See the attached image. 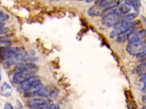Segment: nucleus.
Instances as JSON below:
<instances>
[{
	"label": "nucleus",
	"mask_w": 146,
	"mask_h": 109,
	"mask_svg": "<svg viewBox=\"0 0 146 109\" xmlns=\"http://www.w3.org/2000/svg\"><path fill=\"white\" fill-rule=\"evenodd\" d=\"M141 90H142V91H143V93H144L145 94H146V83H145V84H144V86L143 87Z\"/></svg>",
	"instance_id": "5701e85b"
},
{
	"label": "nucleus",
	"mask_w": 146,
	"mask_h": 109,
	"mask_svg": "<svg viewBox=\"0 0 146 109\" xmlns=\"http://www.w3.org/2000/svg\"><path fill=\"white\" fill-rule=\"evenodd\" d=\"M141 19L143 20L144 23H145L146 24V19H145V18L144 16L141 15Z\"/></svg>",
	"instance_id": "393cba45"
},
{
	"label": "nucleus",
	"mask_w": 146,
	"mask_h": 109,
	"mask_svg": "<svg viewBox=\"0 0 146 109\" xmlns=\"http://www.w3.org/2000/svg\"><path fill=\"white\" fill-rule=\"evenodd\" d=\"M120 2V0H104L99 4L103 6L106 10H108L117 6L119 5Z\"/></svg>",
	"instance_id": "9b49d317"
},
{
	"label": "nucleus",
	"mask_w": 146,
	"mask_h": 109,
	"mask_svg": "<svg viewBox=\"0 0 146 109\" xmlns=\"http://www.w3.org/2000/svg\"><path fill=\"white\" fill-rule=\"evenodd\" d=\"M13 91V89L12 86L7 82H4L0 86V95L3 97H10Z\"/></svg>",
	"instance_id": "9d476101"
},
{
	"label": "nucleus",
	"mask_w": 146,
	"mask_h": 109,
	"mask_svg": "<svg viewBox=\"0 0 146 109\" xmlns=\"http://www.w3.org/2000/svg\"><path fill=\"white\" fill-rule=\"evenodd\" d=\"M36 67V65L33 62H20L18 63L16 65L17 69L19 70H33Z\"/></svg>",
	"instance_id": "4468645a"
},
{
	"label": "nucleus",
	"mask_w": 146,
	"mask_h": 109,
	"mask_svg": "<svg viewBox=\"0 0 146 109\" xmlns=\"http://www.w3.org/2000/svg\"><path fill=\"white\" fill-rule=\"evenodd\" d=\"M125 1L129 3L131 6L137 11H138L137 9H139V8L141 6V2L140 0H126Z\"/></svg>",
	"instance_id": "a211bd4d"
},
{
	"label": "nucleus",
	"mask_w": 146,
	"mask_h": 109,
	"mask_svg": "<svg viewBox=\"0 0 146 109\" xmlns=\"http://www.w3.org/2000/svg\"><path fill=\"white\" fill-rule=\"evenodd\" d=\"M126 50L131 55L140 57L146 54V41L129 43L126 47Z\"/></svg>",
	"instance_id": "f257e3e1"
},
{
	"label": "nucleus",
	"mask_w": 146,
	"mask_h": 109,
	"mask_svg": "<svg viewBox=\"0 0 146 109\" xmlns=\"http://www.w3.org/2000/svg\"><path fill=\"white\" fill-rule=\"evenodd\" d=\"M23 49L18 47H6L0 48V57L5 60H15L17 56L21 52Z\"/></svg>",
	"instance_id": "f03ea898"
},
{
	"label": "nucleus",
	"mask_w": 146,
	"mask_h": 109,
	"mask_svg": "<svg viewBox=\"0 0 146 109\" xmlns=\"http://www.w3.org/2000/svg\"><path fill=\"white\" fill-rule=\"evenodd\" d=\"M137 15L138 14L137 12H132V13H127L123 15H121L119 18V19L118 20V22L116 26L121 23H127V22L132 21V20L134 18H135L137 16Z\"/></svg>",
	"instance_id": "f8f14e48"
},
{
	"label": "nucleus",
	"mask_w": 146,
	"mask_h": 109,
	"mask_svg": "<svg viewBox=\"0 0 146 109\" xmlns=\"http://www.w3.org/2000/svg\"><path fill=\"white\" fill-rule=\"evenodd\" d=\"M40 82H41L40 77L34 74L30 77L29 78H28L25 81H24L23 82H22L20 84V87L21 89L24 91Z\"/></svg>",
	"instance_id": "423d86ee"
},
{
	"label": "nucleus",
	"mask_w": 146,
	"mask_h": 109,
	"mask_svg": "<svg viewBox=\"0 0 146 109\" xmlns=\"http://www.w3.org/2000/svg\"><path fill=\"white\" fill-rule=\"evenodd\" d=\"M136 24V22H133V21L118 24L116 26H115L113 30L111 32L110 36L111 38H113L115 37H116L117 35H119L120 33L125 30H127L129 28H134Z\"/></svg>",
	"instance_id": "20e7f679"
},
{
	"label": "nucleus",
	"mask_w": 146,
	"mask_h": 109,
	"mask_svg": "<svg viewBox=\"0 0 146 109\" xmlns=\"http://www.w3.org/2000/svg\"><path fill=\"white\" fill-rule=\"evenodd\" d=\"M11 44V41L6 36H0V48L9 47Z\"/></svg>",
	"instance_id": "f3484780"
},
{
	"label": "nucleus",
	"mask_w": 146,
	"mask_h": 109,
	"mask_svg": "<svg viewBox=\"0 0 146 109\" xmlns=\"http://www.w3.org/2000/svg\"><path fill=\"white\" fill-rule=\"evenodd\" d=\"M141 76L142 77L140 78V81L141 82H143L144 84H145L146 83V74L144 75H143Z\"/></svg>",
	"instance_id": "4be33fe9"
},
{
	"label": "nucleus",
	"mask_w": 146,
	"mask_h": 109,
	"mask_svg": "<svg viewBox=\"0 0 146 109\" xmlns=\"http://www.w3.org/2000/svg\"><path fill=\"white\" fill-rule=\"evenodd\" d=\"M146 37V30L142 29L137 32H133L129 37L128 40L129 43L139 42L144 40Z\"/></svg>",
	"instance_id": "6e6552de"
},
{
	"label": "nucleus",
	"mask_w": 146,
	"mask_h": 109,
	"mask_svg": "<svg viewBox=\"0 0 146 109\" xmlns=\"http://www.w3.org/2000/svg\"><path fill=\"white\" fill-rule=\"evenodd\" d=\"M33 70H19L14 74L13 76V81L15 83L21 84L22 82L34 74V72Z\"/></svg>",
	"instance_id": "39448f33"
},
{
	"label": "nucleus",
	"mask_w": 146,
	"mask_h": 109,
	"mask_svg": "<svg viewBox=\"0 0 146 109\" xmlns=\"http://www.w3.org/2000/svg\"><path fill=\"white\" fill-rule=\"evenodd\" d=\"M133 32H134V28H129L127 30H125L117 35L116 41L117 43H124V41L129 39V37L131 36V35Z\"/></svg>",
	"instance_id": "1a4fd4ad"
},
{
	"label": "nucleus",
	"mask_w": 146,
	"mask_h": 109,
	"mask_svg": "<svg viewBox=\"0 0 146 109\" xmlns=\"http://www.w3.org/2000/svg\"><path fill=\"white\" fill-rule=\"evenodd\" d=\"M3 109H14L12 104L9 102H6L4 104Z\"/></svg>",
	"instance_id": "412c9836"
},
{
	"label": "nucleus",
	"mask_w": 146,
	"mask_h": 109,
	"mask_svg": "<svg viewBox=\"0 0 146 109\" xmlns=\"http://www.w3.org/2000/svg\"><path fill=\"white\" fill-rule=\"evenodd\" d=\"M9 19V15L0 11V24L7 20Z\"/></svg>",
	"instance_id": "6ab92c4d"
},
{
	"label": "nucleus",
	"mask_w": 146,
	"mask_h": 109,
	"mask_svg": "<svg viewBox=\"0 0 146 109\" xmlns=\"http://www.w3.org/2000/svg\"><path fill=\"white\" fill-rule=\"evenodd\" d=\"M131 7L132 6L129 3L125 1L124 3L120 5L117 8H116L115 10L121 16L128 13L131 10Z\"/></svg>",
	"instance_id": "ddd939ff"
},
{
	"label": "nucleus",
	"mask_w": 146,
	"mask_h": 109,
	"mask_svg": "<svg viewBox=\"0 0 146 109\" xmlns=\"http://www.w3.org/2000/svg\"><path fill=\"white\" fill-rule=\"evenodd\" d=\"M8 31H9V28L7 27H5L0 25V35L5 34Z\"/></svg>",
	"instance_id": "aec40b11"
},
{
	"label": "nucleus",
	"mask_w": 146,
	"mask_h": 109,
	"mask_svg": "<svg viewBox=\"0 0 146 109\" xmlns=\"http://www.w3.org/2000/svg\"><path fill=\"white\" fill-rule=\"evenodd\" d=\"M56 1H59V0H56Z\"/></svg>",
	"instance_id": "c756f323"
},
{
	"label": "nucleus",
	"mask_w": 146,
	"mask_h": 109,
	"mask_svg": "<svg viewBox=\"0 0 146 109\" xmlns=\"http://www.w3.org/2000/svg\"><path fill=\"white\" fill-rule=\"evenodd\" d=\"M107 10L100 5L95 4L88 10V14L91 16H99L104 14Z\"/></svg>",
	"instance_id": "0eeeda50"
},
{
	"label": "nucleus",
	"mask_w": 146,
	"mask_h": 109,
	"mask_svg": "<svg viewBox=\"0 0 146 109\" xmlns=\"http://www.w3.org/2000/svg\"><path fill=\"white\" fill-rule=\"evenodd\" d=\"M120 16V15L115 9H113L103 16L102 19V23L107 27H115L118 22Z\"/></svg>",
	"instance_id": "7ed1b4c3"
},
{
	"label": "nucleus",
	"mask_w": 146,
	"mask_h": 109,
	"mask_svg": "<svg viewBox=\"0 0 146 109\" xmlns=\"http://www.w3.org/2000/svg\"><path fill=\"white\" fill-rule=\"evenodd\" d=\"M142 100H143V102L144 103H146V94H145L143 96V97H142Z\"/></svg>",
	"instance_id": "b1692460"
},
{
	"label": "nucleus",
	"mask_w": 146,
	"mask_h": 109,
	"mask_svg": "<svg viewBox=\"0 0 146 109\" xmlns=\"http://www.w3.org/2000/svg\"><path fill=\"white\" fill-rule=\"evenodd\" d=\"M136 73L139 76L146 74V61H143L136 67Z\"/></svg>",
	"instance_id": "dca6fc26"
},
{
	"label": "nucleus",
	"mask_w": 146,
	"mask_h": 109,
	"mask_svg": "<svg viewBox=\"0 0 146 109\" xmlns=\"http://www.w3.org/2000/svg\"><path fill=\"white\" fill-rule=\"evenodd\" d=\"M1 78H2V75H1V72H0V81L1 80Z\"/></svg>",
	"instance_id": "cd10ccee"
},
{
	"label": "nucleus",
	"mask_w": 146,
	"mask_h": 109,
	"mask_svg": "<svg viewBox=\"0 0 146 109\" xmlns=\"http://www.w3.org/2000/svg\"><path fill=\"white\" fill-rule=\"evenodd\" d=\"M79 1H83V0H79Z\"/></svg>",
	"instance_id": "c85d7f7f"
},
{
	"label": "nucleus",
	"mask_w": 146,
	"mask_h": 109,
	"mask_svg": "<svg viewBox=\"0 0 146 109\" xmlns=\"http://www.w3.org/2000/svg\"><path fill=\"white\" fill-rule=\"evenodd\" d=\"M51 91H52V90L49 89L48 87L43 86L38 90V91H37L36 95L40 96V97L49 98L51 97Z\"/></svg>",
	"instance_id": "2eb2a0df"
},
{
	"label": "nucleus",
	"mask_w": 146,
	"mask_h": 109,
	"mask_svg": "<svg viewBox=\"0 0 146 109\" xmlns=\"http://www.w3.org/2000/svg\"><path fill=\"white\" fill-rule=\"evenodd\" d=\"M104 0H95V3L97 4H99L100 3H101L102 2H103Z\"/></svg>",
	"instance_id": "a878e982"
},
{
	"label": "nucleus",
	"mask_w": 146,
	"mask_h": 109,
	"mask_svg": "<svg viewBox=\"0 0 146 109\" xmlns=\"http://www.w3.org/2000/svg\"><path fill=\"white\" fill-rule=\"evenodd\" d=\"M85 1H86V2L90 3V2H92V1H95V0H85Z\"/></svg>",
	"instance_id": "bb28decb"
}]
</instances>
